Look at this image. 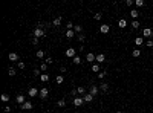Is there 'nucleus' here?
Instances as JSON below:
<instances>
[{
	"mask_svg": "<svg viewBox=\"0 0 153 113\" xmlns=\"http://www.w3.org/2000/svg\"><path fill=\"white\" fill-rule=\"evenodd\" d=\"M34 37H35V38H41V37H44V31H43L41 28L34 29Z\"/></svg>",
	"mask_w": 153,
	"mask_h": 113,
	"instance_id": "nucleus-1",
	"label": "nucleus"
},
{
	"mask_svg": "<svg viewBox=\"0 0 153 113\" xmlns=\"http://www.w3.org/2000/svg\"><path fill=\"white\" fill-rule=\"evenodd\" d=\"M28 95H29V98H35L37 95H40V92H38L35 87H31V89L28 90Z\"/></svg>",
	"mask_w": 153,
	"mask_h": 113,
	"instance_id": "nucleus-2",
	"label": "nucleus"
},
{
	"mask_svg": "<svg viewBox=\"0 0 153 113\" xmlns=\"http://www.w3.org/2000/svg\"><path fill=\"white\" fill-rule=\"evenodd\" d=\"M66 57H69V58H75V57H77V52H75V49H72V47L66 49Z\"/></svg>",
	"mask_w": 153,
	"mask_h": 113,
	"instance_id": "nucleus-3",
	"label": "nucleus"
},
{
	"mask_svg": "<svg viewBox=\"0 0 153 113\" xmlns=\"http://www.w3.org/2000/svg\"><path fill=\"white\" fill-rule=\"evenodd\" d=\"M98 92H100V87H98V86H92V87H90V90H89V93L93 96V98L98 95Z\"/></svg>",
	"mask_w": 153,
	"mask_h": 113,
	"instance_id": "nucleus-4",
	"label": "nucleus"
},
{
	"mask_svg": "<svg viewBox=\"0 0 153 113\" xmlns=\"http://www.w3.org/2000/svg\"><path fill=\"white\" fill-rule=\"evenodd\" d=\"M48 95H49V90H48L46 87H43V89L40 90V95H38V96H40L41 99H46V98H48Z\"/></svg>",
	"mask_w": 153,
	"mask_h": 113,
	"instance_id": "nucleus-5",
	"label": "nucleus"
},
{
	"mask_svg": "<svg viewBox=\"0 0 153 113\" xmlns=\"http://www.w3.org/2000/svg\"><path fill=\"white\" fill-rule=\"evenodd\" d=\"M15 101H17V104H20V105H23L25 102H26V98L23 95H17L15 96Z\"/></svg>",
	"mask_w": 153,
	"mask_h": 113,
	"instance_id": "nucleus-6",
	"label": "nucleus"
},
{
	"mask_svg": "<svg viewBox=\"0 0 153 113\" xmlns=\"http://www.w3.org/2000/svg\"><path fill=\"white\" fill-rule=\"evenodd\" d=\"M86 61H90V63H93V61H96V57H95V54H92V52H89L86 55Z\"/></svg>",
	"mask_w": 153,
	"mask_h": 113,
	"instance_id": "nucleus-7",
	"label": "nucleus"
},
{
	"mask_svg": "<svg viewBox=\"0 0 153 113\" xmlns=\"http://www.w3.org/2000/svg\"><path fill=\"white\" fill-rule=\"evenodd\" d=\"M104 61H106V55H104V54H98V55H96V63L101 64Z\"/></svg>",
	"mask_w": 153,
	"mask_h": 113,
	"instance_id": "nucleus-8",
	"label": "nucleus"
},
{
	"mask_svg": "<svg viewBox=\"0 0 153 113\" xmlns=\"http://www.w3.org/2000/svg\"><path fill=\"white\" fill-rule=\"evenodd\" d=\"M8 58H9V61H18V55L15 52H9Z\"/></svg>",
	"mask_w": 153,
	"mask_h": 113,
	"instance_id": "nucleus-9",
	"label": "nucleus"
},
{
	"mask_svg": "<svg viewBox=\"0 0 153 113\" xmlns=\"http://www.w3.org/2000/svg\"><path fill=\"white\" fill-rule=\"evenodd\" d=\"M20 107H22V110H31V109H32V102L26 101L23 105H20Z\"/></svg>",
	"mask_w": 153,
	"mask_h": 113,
	"instance_id": "nucleus-10",
	"label": "nucleus"
},
{
	"mask_svg": "<svg viewBox=\"0 0 153 113\" xmlns=\"http://www.w3.org/2000/svg\"><path fill=\"white\" fill-rule=\"evenodd\" d=\"M83 102H84L83 98H75V99H74V105H75V107H80V105H83Z\"/></svg>",
	"mask_w": 153,
	"mask_h": 113,
	"instance_id": "nucleus-11",
	"label": "nucleus"
},
{
	"mask_svg": "<svg viewBox=\"0 0 153 113\" xmlns=\"http://www.w3.org/2000/svg\"><path fill=\"white\" fill-rule=\"evenodd\" d=\"M100 31H101V34H107V32L110 31V26H109V25H101Z\"/></svg>",
	"mask_w": 153,
	"mask_h": 113,
	"instance_id": "nucleus-12",
	"label": "nucleus"
},
{
	"mask_svg": "<svg viewBox=\"0 0 153 113\" xmlns=\"http://www.w3.org/2000/svg\"><path fill=\"white\" fill-rule=\"evenodd\" d=\"M83 99H84V102H92L93 101V96L90 95V93H86V95L83 96Z\"/></svg>",
	"mask_w": 153,
	"mask_h": 113,
	"instance_id": "nucleus-13",
	"label": "nucleus"
},
{
	"mask_svg": "<svg viewBox=\"0 0 153 113\" xmlns=\"http://www.w3.org/2000/svg\"><path fill=\"white\" fill-rule=\"evenodd\" d=\"M152 34H153V31L150 28H144V31H142V35H144V37H150Z\"/></svg>",
	"mask_w": 153,
	"mask_h": 113,
	"instance_id": "nucleus-14",
	"label": "nucleus"
},
{
	"mask_svg": "<svg viewBox=\"0 0 153 113\" xmlns=\"http://www.w3.org/2000/svg\"><path fill=\"white\" fill-rule=\"evenodd\" d=\"M100 90H101V92H107V90H109V84H107V83H101V84H100Z\"/></svg>",
	"mask_w": 153,
	"mask_h": 113,
	"instance_id": "nucleus-15",
	"label": "nucleus"
},
{
	"mask_svg": "<svg viewBox=\"0 0 153 113\" xmlns=\"http://www.w3.org/2000/svg\"><path fill=\"white\" fill-rule=\"evenodd\" d=\"M40 80H41V83H48L49 81V73H41Z\"/></svg>",
	"mask_w": 153,
	"mask_h": 113,
	"instance_id": "nucleus-16",
	"label": "nucleus"
},
{
	"mask_svg": "<svg viewBox=\"0 0 153 113\" xmlns=\"http://www.w3.org/2000/svg\"><path fill=\"white\" fill-rule=\"evenodd\" d=\"M66 37L69 38V40H70V38H74V37H75V31H74V29H70V31H66Z\"/></svg>",
	"mask_w": 153,
	"mask_h": 113,
	"instance_id": "nucleus-17",
	"label": "nucleus"
},
{
	"mask_svg": "<svg viewBox=\"0 0 153 113\" xmlns=\"http://www.w3.org/2000/svg\"><path fill=\"white\" fill-rule=\"evenodd\" d=\"M60 25H61V17L54 18V21H52V26H60Z\"/></svg>",
	"mask_w": 153,
	"mask_h": 113,
	"instance_id": "nucleus-18",
	"label": "nucleus"
},
{
	"mask_svg": "<svg viewBox=\"0 0 153 113\" xmlns=\"http://www.w3.org/2000/svg\"><path fill=\"white\" fill-rule=\"evenodd\" d=\"M142 43H144V38H142V37H136L135 38V44H136V46H141Z\"/></svg>",
	"mask_w": 153,
	"mask_h": 113,
	"instance_id": "nucleus-19",
	"label": "nucleus"
},
{
	"mask_svg": "<svg viewBox=\"0 0 153 113\" xmlns=\"http://www.w3.org/2000/svg\"><path fill=\"white\" fill-rule=\"evenodd\" d=\"M92 72H95V73L96 72H101V70H100V64L98 63H93L92 64Z\"/></svg>",
	"mask_w": 153,
	"mask_h": 113,
	"instance_id": "nucleus-20",
	"label": "nucleus"
},
{
	"mask_svg": "<svg viewBox=\"0 0 153 113\" xmlns=\"http://www.w3.org/2000/svg\"><path fill=\"white\" fill-rule=\"evenodd\" d=\"M118 26H119V28H126V26H127V21H126L124 18H121V20L118 21Z\"/></svg>",
	"mask_w": 153,
	"mask_h": 113,
	"instance_id": "nucleus-21",
	"label": "nucleus"
},
{
	"mask_svg": "<svg viewBox=\"0 0 153 113\" xmlns=\"http://www.w3.org/2000/svg\"><path fill=\"white\" fill-rule=\"evenodd\" d=\"M77 90H78V93H81V95H83V96L86 95V89H84L83 86H78V87H77Z\"/></svg>",
	"mask_w": 153,
	"mask_h": 113,
	"instance_id": "nucleus-22",
	"label": "nucleus"
},
{
	"mask_svg": "<svg viewBox=\"0 0 153 113\" xmlns=\"http://www.w3.org/2000/svg\"><path fill=\"white\" fill-rule=\"evenodd\" d=\"M132 55L135 57V58H138L139 55H141V50H139V49H133L132 50Z\"/></svg>",
	"mask_w": 153,
	"mask_h": 113,
	"instance_id": "nucleus-23",
	"label": "nucleus"
},
{
	"mask_svg": "<svg viewBox=\"0 0 153 113\" xmlns=\"http://www.w3.org/2000/svg\"><path fill=\"white\" fill-rule=\"evenodd\" d=\"M55 81H57V84H61V83L64 81V78H63V75H57V78H55Z\"/></svg>",
	"mask_w": 153,
	"mask_h": 113,
	"instance_id": "nucleus-24",
	"label": "nucleus"
},
{
	"mask_svg": "<svg viewBox=\"0 0 153 113\" xmlns=\"http://www.w3.org/2000/svg\"><path fill=\"white\" fill-rule=\"evenodd\" d=\"M0 99H2V101H3V102H9V96H8V95H6V93H3V95H2V96H0Z\"/></svg>",
	"mask_w": 153,
	"mask_h": 113,
	"instance_id": "nucleus-25",
	"label": "nucleus"
},
{
	"mask_svg": "<svg viewBox=\"0 0 153 113\" xmlns=\"http://www.w3.org/2000/svg\"><path fill=\"white\" fill-rule=\"evenodd\" d=\"M74 31H75V34H80V32L83 31V28H81L80 25H75V26H74Z\"/></svg>",
	"mask_w": 153,
	"mask_h": 113,
	"instance_id": "nucleus-26",
	"label": "nucleus"
},
{
	"mask_svg": "<svg viewBox=\"0 0 153 113\" xmlns=\"http://www.w3.org/2000/svg\"><path fill=\"white\" fill-rule=\"evenodd\" d=\"M93 18H95V20H101L103 14H101V12H95V14H93Z\"/></svg>",
	"mask_w": 153,
	"mask_h": 113,
	"instance_id": "nucleus-27",
	"label": "nucleus"
},
{
	"mask_svg": "<svg viewBox=\"0 0 153 113\" xmlns=\"http://www.w3.org/2000/svg\"><path fill=\"white\" fill-rule=\"evenodd\" d=\"M72 63H74V64H81V58L77 55L75 58H72Z\"/></svg>",
	"mask_w": 153,
	"mask_h": 113,
	"instance_id": "nucleus-28",
	"label": "nucleus"
},
{
	"mask_svg": "<svg viewBox=\"0 0 153 113\" xmlns=\"http://www.w3.org/2000/svg\"><path fill=\"white\" fill-rule=\"evenodd\" d=\"M130 15H132L133 18H136V17H138V15H139V12L136 11V9H132V11H130Z\"/></svg>",
	"mask_w": 153,
	"mask_h": 113,
	"instance_id": "nucleus-29",
	"label": "nucleus"
},
{
	"mask_svg": "<svg viewBox=\"0 0 153 113\" xmlns=\"http://www.w3.org/2000/svg\"><path fill=\"white\" fill-rule=\"evenodd\" d=\"M132 28H133V29H138V28H139V21H138V20H133V21H132Z\"/></svg>",
	"mask_w": 153,
	"mask_h": 113,
	"instance_id": "nucleus-30",
	"label": "nucleus"
},
{
	"mask_svg": "<svg viewBox=\"0 0 153 113\" xmlns=\"http://www.w3.org/2000/svg\"><path fill=\"white\" fill-rule=\"evenodd\" d=\"M57 105H58V107H64V105H66V101H64V99H58Z\"/></svg>",
	"mask_w": 153,
	"mask_h": 113,
	"instance_id": "nucleus-31",
	"label": "nucleus"
},
{
	"mask_svg": "<svg viewBox=\"0 0 153 113\" xmlns=\"http://www.w3.org/2000/svg\"><path fill=\"white\" fill-rule=\"evenodd\" d=\"M8 73H9V76H14L15 75V69H14V67H9V69H8Z\"/></svg>",
	"mask_w": 153,
	"mask_h": 113,
	"instance_id": "nucleus-32",
	"label": "nucleus"
},
{
	"mask_svg": "<svg viewBox=\"0 0 153 113\" xmlns=\"http://www.w3.org/2000/svg\"><path fill=\"white\" fill-rule=\"evenodd\" d=\"M17 66H18V69H22V70H23L25 67H26V64L23 63V61H18V63H17Z\"/></svg>",
	"mask_w": 153,
	"mask_h": 113,
	"instance_id": "nucleus-33",
	"label": "nucleus"
},
{
	"mask_svg": "<svg viewBox=\"0 0 153 113\" xmlns=\"http://www.w3.org/2000/svg\"><path fill=\"white\" fill-rule=\"evenodd\" d=\"M44 57V50H37V58H43Z\"/></svg>",
	"mask_w": 153,
	"mask_h": 113,
	"instance_id": "nucleus-34",
	"label": "nucleus"
},
{
	"mask_svg": "<svg viewBox=\"0 0 153 113\" xmlns=\"http://www.w3.org/2000/svg\"><path fill=\"white\" fill-rule=\"evenodd\" d=\"M40 72H41L40 69H34V75H35V76H41V73H40Z\"/></svg>",
	"mask_w": 153,
	"mask_h": 113,
	"instance_id": "nucleus-35",
	"label": "nucleus"
},
{
	"mask_svg": "<svg viewBox=\"0 0 153 113\" xmlns=\"http://www.w3.org/2000/svg\"><path fill=\"white\" fill-rule=\"evenodd\" d=\"M106 73H107L106 70H101V72L98 73V78H104V76H106Z\"/></svg>",
	"mask_w": 153,
	"mask_h": 113,
	"instance_id": "nucleus-36",
	"label": "nucleus"
},
{
	"mask_svg": "<svg viewBox=\"0 0 153 113\" xmlns=\"http://www.w3.org/2000/svg\"><path fill=\"white\" fill-rule=\"evenodd\" d=\"M135 5H136V6H144V2H142V0H136Z\"/></svg>",
	"mask_w": 153,
	"mask_h": 113,
	"instance_id": "nucleus-37",
	"label": "nucleus"
},
{
	"mask_svg": "<svg viewBox=\"0 0 153 113\" xmlns=\"http://www.w3.org/2000/svg\"><path fill=\"white\" fill-rule=\"evenodd\" d=\"M46 69H48V64H46V63H43V64L40 66V70H43V72H44Z\"/></svg>",
	"mask_w": 153,
	"mask_h": 113,
	"instance_id": "nucleus-38",
	"label": "nucleus"
},
{
	"mask_svg": "<svg viewBox=\"0 0 153 113\" xmlns=\"http://www.w3.org/2000/svg\"><path fill=\"white\" fill-rule=\"evenodd\" d=\"M70 95H72V96H77L78 95V90L77 89H72V90H70Z\"/></svg>",
	"mask_w": 153,
	"mask_h": 113,
	"instance_id": "nucleus-39",
	"label": "nucleus"
},
{
	"mask_svg": "<svg viewBox=\"0 0 153 113\" xmlns=\"http://www.w3.org/2000/svg\"><path fill=\"white\" fill-rule=\"evenodd\" d=\"M145 46L147 47H153V40H149L147 43H145Z\"/></svg>",
	"mask_w": 153,
	"mask_h": 113,
	"instance_id": "nucleus-40",
	"label": "nucleus"
},
{
	"mask_svg": "<svg viewBox=\"0 0 153 113\" xmlns=\"http://www.w3.org/2000/svg\"><path fill=\"white\" fill-rule=\"evenodd\" d=\"M78 40H80L81 43H84V40H86V38H84V35H83V34H80V35H78Z\"/></svg>",
	"mask_w": 153,
	"mask_h": 113,
	"instance_id": "nucleus-41",
	"label": "nucleus"
},
{
	"mask_svg": "<svg viewBox=\"0 0 153 113\" xmlns=\"http://www.w3.org/2000/svg\"><path fill=\"white\" fill-rule=\"evenodd\" d=\"M133 3H135L133 0H126V6H132Z\"/></svg>",
	"mask_w": 153,
	"mask_h": 113,
	"instance_id": "nucleus-42",
	"label": "nucleus"
},
{
	"mask_svg": "<svg viewBox=\"0 0 153 113\" xmlns=\"http://www.w3.org/2000/svg\"><path fill=\"white\" fill-rule=\"evenodd\" d=\"M32 44H34V46H35V44H38V38H32Z\"/></svg>",
	"mask_w": 153,
	"mask_h": 113,
	"instance_id": "nucleus-43",
	"label": "nucleus"
},
{
	"mask_svg": "<svg viewBox=\"0 0 153 113\" xmlns=\"http://www.w3.org/2000/svg\"><path fill=\"white\" fill-rule=\"evenodd\" d=\"M51 63H54V61H52L51 57H48V58H46V64H51Z\"/></svg>",
	"mask_w": 153,
	"mask_h": 113,
	"instance_id": "nucleus-44",
	"label": "nucleus"
},
{
	"mask_svg": "<svg viewBox=\"0 0 153 113\" xmlns=\"http://www.w3.org/2000/svg\"><path fill=\"white\" fill-rule=\"evenodd\" d=\"M5 112L9 113V112H11V107H9V105H6V107H5Z\"/></svg>",
	"mask_w": 153,
	"mask_h": 113,
	"instance_id": "nucleus-45",
	"label": "nucleus"
},
{
	"mask_svg": "<svg viewBox=\"0 0 153 113\" xmlns=\"http://www.w3.org/2000/svg\"><path fill=\"white\" fill-rule=\"evenodd\" d=\"M115 113H121V112H115Z\"/></svg>",
	"mask_w": 153,
	"mask_h": 113,
	"instance_id": "nucleus-46",
	"label": "nucleus"
},
{
	"mask_svg": "<svg viewBox=\"0 0 153 113\" xmlns=\"http://www.w3.org/2000/svg\"><path fill=\"white\" fill-rule=\"evenodd\" d=\"M34 113H37V112H34Z\"/></svg>",
	"mask_w": 153,
	"mask_h": 113,
	"instance_id": "nucleus-47",
	"label": "nucleus"
}]
</instances>
